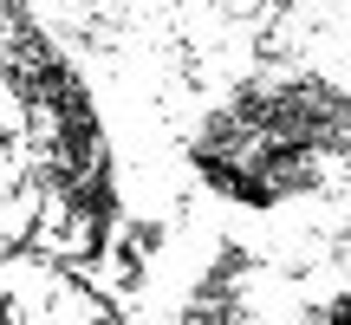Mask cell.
Masks as SVG:
<instances>
[{
    "instance_id": "3957f363",
    "label": "cell",
    "mask_w": 351,
    "mask_h": 325,
    "mask_svg": "<svg viewBox=\"0 0 351 325\" xmlns=\"http://www.w3.org/2000/svg\"><path fill=\"white\" fill-rule=\"evenodd\" d=\"M300 325H351V293H332V300H319L313 313H300Z\"/></svg>"
},
{
    "instance_id": "7a4b0ae2",
    "label": "cell",
    "mask_w": 351,
    "mask_h": 325,
    "mask_svg": "<svg viewBox=\"0 0 351 325\" xmlns=\"http://www.w3.org/2000/svg\"><path fill=\"white\" fill-rule=\"evenodd\" d=\"M234 111L247 124H261L267 137L293 143V150H351V98L319 72H293V78H261V85L234 91Z\"/></svg>"
},
{
    "instance_id": "6da1fadb",
    "label": "cell",
    "mask_w": 351,
    "mask_h": 325,
    "mask_svg": "<svg viewBox=\"0 0 351 325\" xmlns=\"http://www.w3.org/2000/svg\"><path fill=\"white\" fill-rule=\"evenodd\" d=\"M189 156H195L202 182H208L215 195L241 202V208H280V202L319 189V162H326L313 150H293V143L267 137V130L247 124L234 104H221V111L195 130Z\"/></svg>"
}]
</instances>
